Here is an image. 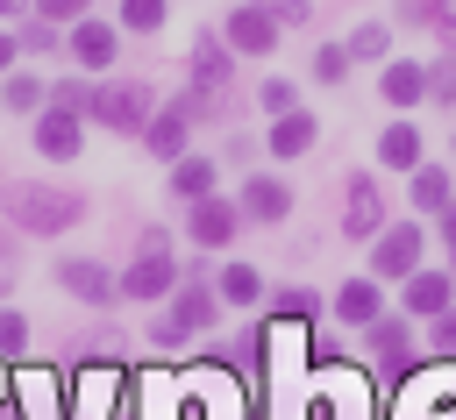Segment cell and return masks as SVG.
I'll return each instance as SVG.
<instances>
[{
  "label": "cell",
  "mask_w": 456,
  "mask_h": 420,
  "mask_svg": "<svg viewBox=\"0 0 456 420\" xmlns=\"http://www.w3.org/2000/svg\"><path fill=\"white\" fill-rule=\"evenodd\" d=\"M7 271H14V256H0V285H7Z\"/></svg>",
  "instance_id": "38"
},
{
  "label": "cell",
  "mask_w": 456,
  "mask_h": 420,
  "mask_svg": "<svg viewBox=\"0 0 456 420\" xmlns=\"http://www.w3.org/2000/svg\"><path fill=\"white\" fill-rule=\"evenodd\" d=\"M249 7H264L271 21H306V0H249Z\"/></svg>",
  "instance_id": "32"
},
{
  "label": "cell",
  "mask_w": 456,
  "mask_h": 420,
  "mask_svg": "<svg viewBox=\"0 0 456 420\" xmlns=\"http://www.w3.org/2000/svg\"><path fill=\"white\" fill-rule=\"evenodd\" d=\"M0 100H7V114H36V107H43V78H28V71H14Z\"/></svg>",
  "instance_id": "22"
},
{
  "label": "cell",
  "mask_w": 456,
  "mask_h": 420,
  "mask_svg": "<svg viewBox=\"0 0 456 420\" xmlns=\"http://www.w3.org/2000/svg\"><path fill=\"white\" fill-rule=\"evenodd\" d=\"M57 278H64V292H78L86 306H107V299L121 292V285H114L100 263H86V256H64V263H57Z\"/></svg>",
  "instance_id": "8"
},
{
  "label": "cell",
  "mask_w": 456,
  "mask_h": 420,
  "mask_svg": "<svg viewBox=\"0 0 456 420\" xmlns=\"http://www.w3.org/2000/svg\"><path fill=\"white\" fill-rule=\"evenodd\" d=\"M378 306H385V299H378V285H370V278H349V285L335 292V313H342V320H356V327H370V320H378Z\"/></svg>",
  "instance_id": "19"
},
{
  "label": "cell",
  "mask_w": 456,
  "mask_h": 420,
  "mask_svg": "<svg viewBox=\"0 0 456 420\" xmlns=\"http://www.w3.org/2000/svg\"><path fill=\"white\" fill-rule=\"evenodd\" d=\"M192 71H200V85H221V78H228V43L200 36V43H192Z\"/></svg>",
  "instance_id": "21"
},
{
  "label": "cell",
  "mask_w": 456,
  "mask_h": 420,
  "mask_svg": "<svg viewBox=\"0 0 456 420\" xmlns=\"http://www.w3.org/2000/svg\"><path fill=\"white\" fill-rule=\"evenodd\" d=\"M121 21H128L135 36H157V28H164V0H121Z\"/></svg>",
  "instance_id": "25"
},
{
  "label": "cell",
  "mask_w": 456,
  "mask_h": 420,
  "mask_svg": "<svg viewBox=\"0 0 456 420\" xmlns=\"http://www.w3.org/2000/svg\"><path fill=\"white\" fill-rule=\"evenodd\" d=\"M378 214H385V199H378V178H349L342 228H349V235H378Z\"/></svg>",
  "instance_id": "11"
},
{
  "label": "cell",
  "mask_w": 456,
  "mask_h": 420,
  "mask_svg": "<svg viewBox=\"0 0 456 420\" xmlns=\"http://www.w3.org/2000/svg\"><path fill=\"white\" fill-rule=\"evenodd\" d=\"M370 263H378V278H413L420 271V228H385Z\"/></svg>",
  "instance_id": "7"
},
{
  "label": "cell",
  "mask_w": 456,
  "mask_h": 420,
  "mask_svg": "<svg viewBox=\"0 0 456 420\" xmlns=\"http://www.w3.org/2000/svg\"><path fill=\"white\" fill-rule=\"evenodd\" d=\"M21 7H28V0H0V14H21Z\"/></svg>",
  "instance_id": "37"
},
{
  "label": "cell",
  "mask_w": 456,
  "mask_h": 420,
  "mask_svg": "<svg viewBox=\"0 0 456 420\" xmlns=\"http://www.w3.org/2000/svg\"><path fill=\"white\" fill-rule=\"evenodd\" d=\"M200 327H214V292L207 285H185L178 306L157 320V342H178V335H200Z\"/></svg>",
  "instance_id": "5"
},
{
  "label": "cell",
  "mask_w": 456,
  "mask_h": 420,
  "mask_svg": "<svg viewBox=\"0 0 456 420\" xmlns=\"http://www.w3.org/2000/svg\"><path fill=\"white\" fill-rule=\"evenodd\" d=\"M378 164L413 171V164H420V128H413V121H392V128L378 135Z\"/></svg>",
  "instance_id": "15"
},
{
  "label": "cell",
  "mask_w": 456,
  "mask_h": 420,
  "mask_svg": "<svg viewBox=\"0 0 456 420\" xmlns=\"http://www.w3.org/2000/svg\"><path fill=\"white\" fill-rule=\"evenodd\" d=\"M314 306H321L314 292H278V320H306Z\"/></svg>",
  "instance_id": "29"
},
{
  "label": "cell",
  "mask_w": 456,
  "mask_h": 420,
  "mask_svg": "<svg viewBox=\"0 0 456 420\" xmlns=\"http://www.w3.org/2000/svg\"><path fill=\"white\" fill-rule=\"evenodd\" d=\"M413 206L420 214H442L449 206V171L442 164H413Z\"/></svg>",
  "instance_id": "20"
},
{
  "label": "cell",
  "mask_w": 456,
  "mask_h": 420,
  "mask_svg": "<svg viewBox=\"0 0 456 420\" xmlns=\"http://www.w3.org/2000/svg\"><path fill=\"white\" fill-rule=\"evenodd\" d=\"M370 349H378L385 363H399V356H406V320H370Z\"/></svg>",
  "instance_id": "24"
},
{
  "label": "cell",
  "mask_w": 456,
  "mask_h": 420,
  "mask_svg": "<svg viewBox=\"0 0 456 420\" xmlns=\"http://www.w3.org/2000/svg\"><path fill=\"white\" fill-rule=\"evenodd\" d=\"M185 128H192V121H185V107H171V114H157V121L142 128V142H150V157H171V164H178V157H185Z\"/></svg>",
  "instance_id": "14"
},
{
  "label": "cell",
  "mask_w": 456,
  "mask_h": 420,
  "mask_svg": "<svg viewBox=\"0 0 456 420\" xmlns=\"http://www.w3.org/2000/svg\"><path fill=\"white\" fill-rule=\"evenodd\" d=\"M221 43H228V50H242V57H271V50H278V21H271L264 7H235Z\"/></svg>",
  "instance_id": "4"
},
{
  "label": "cell",
  "mask_w": 456,
  "mask_h": 420,
  "mask_svg": "<svg viewBox=\"0 0 456 420\" xmlns=\"http://www.w3.org/2000/svg\"><path fill=\"white\" fill-rule=\"evenodd\" d=\"M7 214L21 228H36V235H57V228H71L86 214V199L78 192H57V185H14L7 192Z\"/></svg>",
  "instance_id": "1"
},
{
  "label": "cell",
  "mask_w": 456,
  "mask_h": 420,
  "mask_svg": "<svg viewBox=\"0 0 456 420\" xmlns=\"http://www.w3.org/2000/svg\"><path fill=\"white\" fill-rule=\"evenodd\" d=\"M406 313H428V320L449 313V278L442 271H413L406 278Z\"/></svg>",
  "instance_id": "16"
},
{
  "label": "cell",
  "mask_w": 456,
  "mask_h": 420,
  "mask_svg": "<svg viewBox=\"0 0 456 420\" xmlns=\"http://www.w3.org/2000/svg\"><path fill=\"white\" fill-rule=\"evenodd\" d=\"M342 71H349V50H342V43L314 50V78H321V85H342Z\"/></svg>",
  "instance_id": "26"
},
{
  "label": "cell",
  "mask_w": 456,
  "mask_h": 420,
  "mask_svg": "<svg viewBox=\"0 0 456 420\" xmlns=\"http://www.w3.org/2000/svg\"><path fill=\"white\" fill-rule=\"evenodd\" d=\"M171 192L178 199H214V157H178L171 164Z\"/></svg>",
  "instance_id": "18"
},
{
  "label": "cell",
  "mask_w": 456,
  "mask_h": 420,
  "mask_svg": "<svg viewBox=\"0 0 456 420\" xmlns=\"http://www.w3.org/2000/svg\"><path fill=\"white\" fill-rule=\"evenodd\" d=\"M378 85H385L392 107H420V100H428V71H420V64H385Z\"/></svg>",
  "instance_id": "17"
},
{
  "label": "cell",
  "mask_w": 456,
  "mask_h": 420,
  "mask_svg": "<svg viewBox=\"0 0 456 420\" xmlns=\"http://www.w3.org/2000/svg\"><path fill=\"white\" fill-rule=\"evenodd\" d=\"M242 214H249V221H285V214H292V192H285L278 178H249V185H242Z\"/></svg>",
  "instance_id": "13"
},
{
  "label": "cell",
  "mask_w": 456,
  "mask_h": 420,
  "mask_svg": "<svg viewBox=\"0 0 456 420\" xmlns=\"http://www.w3.org/2000/svg\"><path fill=\"white\" fill-rule=\"evenodd\" d=\"M256 292H264V278H256L249 263H228V271H221V299H235V306H249Z\"/></svg>",
  "instance_id": "23"
},
{
  "label": "cell",
  "mask_w": 456,
  "mask_h": 420,
  "mask_svg": "<svg viewBox=\"0 0 456 420\" xmlns=\"http://www.w3.org/2000/svg\"><path fill=\"white\" fill-rule=\"evenodd\" d=\"M21 342H28V320L21 313H0V356H14Z\"/></svg>",
  "instance_id": "30"
},
{
  "label": "cell",
  "mask_w": 456,
  "mask_h": 420,
  "mask_svg": "<svg viewBox=\"0 0 456 420\" xmlns=\"http://www.w3.org/2000/svg\"><path fill=\"white\" fill-rule=\"evenodd\" d=\"M86 114L107 121L114 135H142V128H150V93H142V85H100Z\"/></svg>",
  "instance_id": "2"
},
{
  "label": "cell",
  "mask_w": 456,
  "mask_h": 420,
  "mask_svg": "<svg viewBox=\"0 0 456 420\" xmlns=\"http://www.w3.org/2000/svg\"><path fill=\"white\" fill-rule=\"evenodd\" d=\"M264 107H271V114H292V85H285V78H264Z\"/></svg>",
  "instance_id": "33"
},
{
  "label": "cell",
  "mask_w": 456,
  "mask_h": 420,
  "mask_svg": "<svg viewBox=\"0 0 456 420\" xmlns=\"http://www.w3.org/2000/svg\"><path fill=\"white\" fill-rule=\"evenodd\" d=\"M435 349H456V306H449V313H435Z\"/></svg>",
  "instance_id": "34"
},
{
  "label": "cell",
  "mask_w": 456,
  "mask_h": 420,
  "mask_svg": "<svg viewBox=\"0 0 456 420\" xmlns=\"http://www.w3.org/2000/svg\"><path fill=\"white\" fill-rule=\"evenodd\" d=\"M71 57H78L86 71H107V64H114V28H107V21H71Z\"/></svg>",
  "instance_id": "9"
},
{
  "label": "cell",
  "mask_w": 456,
  "mask_h": 420,
  "mask_svg": "<svg viewBox=\"0 0 456 420\" xmlns=\"http://www.w3.org/2000/svg\"><path fill=\"white\" fill-rule=\"evenodd\" d=\"M314 135H321V128H314V114H306V107H292V114H278V121H271V157H299V149H314Z\"/></svg>",
  "instance_id": "12"
},
{
  "label": "cell",
  "mask_w": 456,
  "mask_h": 420,
  "mask_svg": "<svg viewBox=\"0 0 456 420\" xmlns=\"http://www.w3.org/2000/svg\"><path fill=\"white\" fill-rule=\"evenodd\" d=\"M342 50H349V57H385V21H363V28H356Z\"/></svg>",
  "instance_id": "27"
},
{
  "label": "cell",
  "mask_w": 456,
  "mask_h": 420,
  "mask_svg": "<svg viewBox=\"0 0 456 420\" xmlns=\"http://www.w3.org/2000/svg\"><path fill=\"white\" fill-rule=\"evenodd\" d=\"M171 278H178V263H171L164 235L150 228V235H142V256H135V263H128V278H121V292H128V299H164V292H171Z\"/></svg>",
  "instance_id": "3"
},
{
  "label": "cell",
  "mask_w": 456,
  "mask_h": 420,
  "mask_svg": "<svg viewBox=\"0 0 456 420\" xmlns=\"http://www.w3.org/2000/svg\"><path fill=\"white\" fill-rule=\"evenodd\" d=\"M185 228H192L200 249H221V242L242 228V206H228V199H192V221H185Z\"/></svg>",
  "instance_id": "6"
},
{
  "label": "cell",
  "mask_w": 456,
  "mask_h": 420,
  "mask_svg": "<svg viewBox=\"0 0 456 420\" xmlns=\"http://www.w3.org/2000/svg\"><path fill=\"white\" fill-rule=\"evenodd\" d=\"M442 235H449V242H456V206H442Z\"/></svg>",
  "instance_id": "35"
},
{
  "label": "cell",
  "mask_w": 456,
  "mask_h": 420,
  "mask_svg": "<svg viewBox=\"0 0 456 420\" xmlns=\"http://www.w3.org/2000/svg\"><path fill=\"white\" fill-rule=\"evenodd\" d=\"M428 100L456 107V64H435V71H428Z\"/></svg>",
  "instance_id": "28"
},
{
  "label": "cell",
  "mask_w": 456,
  "mask_h": 420,
  "mask_svg": "<svg viewBox=\"0 0 456 420\" xmlns=\"http://www.w3.org/2000/svg\"><path fill=\"white\" fill-rule=\"evenodd\" d=\"M36 149H43V157H78V114H71V107H50V114L36 121Z\"/></svg>",
  "instance_id": "10"
},
{
  "label": "cell",
  "mask_w": 456,
  "mask_h": 420,
  "mask_svg": "<svg viewBox=\"0 0 456 420\" xmlns=\"http://www.w3.org/2000/svg\"><path fill=\"white\" fill-rule=\"evenodd\" d=\"M7 64H14V36H0V71H7Z\"/></svg>",
  "instance_id": "36"
},
{
  "label": "cell",
  "mask_w": 456,
  "mask_h": 420,
  "mask_svg": "<svg viewBox=\"0 0 456 420\" xmlns=\"http://www.w3.org/2000/svg\"><path fill=\"white\" fill-rule=\"evenodd\" d=\"M86 7H93V0H36V14H43V21H78Z\"/></svg>",
  "instance_id": "31"
}]
</instances>
